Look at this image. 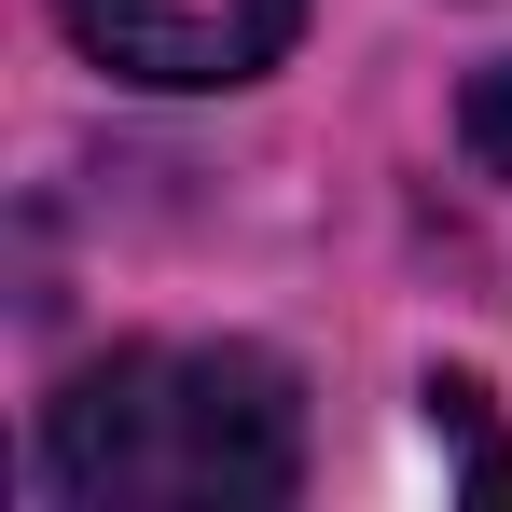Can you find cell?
<instances>
[{
  "label": "cell",
  "mask_w": 512,
  "mask_h": 512,
  "mask_svg": "<svg viewBox=\"0 0 512 512\" xmlns=\"http://www.w3.org/2000/svg\"><path fill=\"white\" fill-rule=\"evenodd\" d=\"M42 485L84 512H250L305 485V416L263 346H111L42 416Z\"/></svg>",
  "instance_id": "obj_1"
},
{
  "label": "cell",
  "mask_w": 512,
  "mask_h": 512,
  "mask_svg": "<svg viewBox=\"0 0 512 512\" xmlns=\"http://www.w3.org/2000/svg\"><path fill=\"white\" fill-rule=\"evenodd\" d=\"M429 429H457V443H471V471H485V485H512V443L485 429V388H471V374H443V388H429Z\"/></svg>",
  "instance_id": "obj_3"
},
{
  "label": "cell",
  "mask_w": 512,
  "mask_h": 512,
  "mask_svg": "<svg viewBox=\"0 0 512 512\" xmlns=\"http://www.w3.org/2000/svg\"><path fill=\"white\" fill-rule=\"evenodd\" d=\"M70 42L125 84H250L277 42L305 28V0H56Z\"/></svg>",
  "instance_id": "obj_2"
},
{
  "label": "cell",
  "mask_w": 512,
  "mask_h": 512,
  "mask_svg": "<svg viewBox=\"0 0 512 512\" xmlns=\"http://www.w3.org/2000/svg\"><path fill=\"white\" fill-rule=\"evenodd\" d=\"M457 125H471V153H485V167L512 180V70H485V84H471V111H457Z\"/></svg>",
  "instance_id": "obj_4"
}]
</instances>
